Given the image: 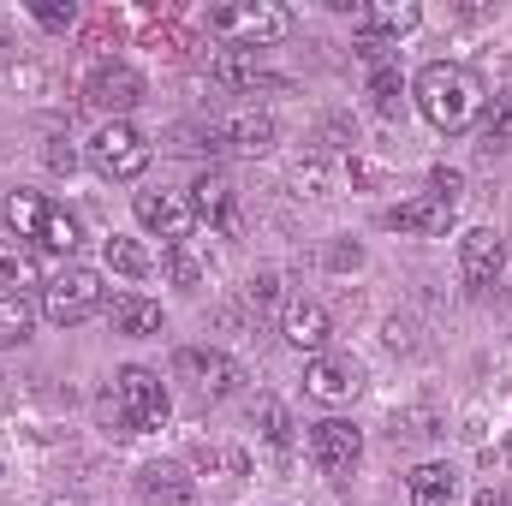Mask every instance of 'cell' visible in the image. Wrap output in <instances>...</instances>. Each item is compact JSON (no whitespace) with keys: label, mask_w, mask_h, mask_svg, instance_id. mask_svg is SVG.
Wrapping results in <instances>:
<instances>
[{"label":"cell","mask_w":512,"mask_h":506,"mask_svg":"<svg viewBox=\"0 0 512 506\" xmlns=\"http://www.w3.org/2000/svg\"><path fill=\"white\" fill-rule=\"evenodd\" d=\"M417 108L435 131H471L483 114V84H477V72L435 60L417 72Z\"/></svg>","instance_id":"obj_1"},{"label":"cell","mask_w":512,"mask_h":506,"mask_svg":"<svg viewBox=\"0 0 512 506\" xmlns=\"http://www.w3.org/2000/svg\"><path fill=\"white\" fill-rule=\"evenodd\" d=\"M209 30L227 36L233 48H268L292 30V12L274 0H227V6H209Z\"/></svg>","instance_id":"obj_2"},{"label":"cell","mask_w":512,"mask_h":506,"mask_svg":"<svg viewBox=\"0 0 512 506\" xmlns=\"http://www.w3.org/2000/svg\"><path fill=\"white\" fill-rule=\"evenodd\" d=\"M108 304V286H102V274L96 268H60L54 280H42V316L54 322V328H72V322H90L96 310Z\"/></svg>","instance_id":"obj_3"},{"label":"cell","mask_w":512,"mask_h":506,"mask_svg":"<svg viewBox=\"0 0 512 506\" xmlns=\"http://www.w3.org/2000/svg\"><path fill=\"white\" fill-rule=\"evenodd\" d=\"M114 405H120V417H126V435H143V429H161L167 423V387L155 370H143V364H126L120 376H114V393H108Z\"/></svg>","instance_id":"obj_4"},{"label":"cell","mask_w":512,"mask_h":506,"mask_svg":"<svg viewBox=\"0 0 512 506\" xmlns=\"http://www.w3.org/2000/svg\"><path fill=\"white\" fill-rule=\"evenodd\" d=\"M90 161L102 179H143L149 167V137L131 126V120H108V126L90 137Z\"/></svg>","instance_id":"obj_5"},{"label":"cell","mask_w":512,"mask_h":506,"mask_svg":"<svg viewBox=\"0 0 512 506\" xmlns=\"http://www.w3.org/2000/svg\"><path fill=\"white\" fill-rule=\"evenodd\" d=\"M304 447H310V465H316V471L346 477V471H358V459H364V429H352L346 417H322V423H310Z\"/></svg>","instance_id":"obj_6"},{"label":"cell","mask_w":512,"mask_h":506,"mask_svg":"<svg viewBox=\"0 0 512 506\" xmlns=\"http://www.w3.org/2000/svg\"><path fill=\"white\" fill-rule=\"evenodd\" d=\"M173 376L191 381L203 399H227V393H239V381H245V370L227 358V352H209V346H185L179 358H173Z\"/></svg>","instance_id":"obj_7"},{"label":"cell","mask_w":512,"mask_h":506,"mask_svg":"<svg viewBox=\"0 0 512 506\" xmlns=\"http://www.w3.org/2000/svg\"><path fill=\"white\" fill-rule=\"evenodd\" d=\"M215 126V149H233V155H268L274 149V137H280V126H274V114L268 108H233V114H221V120H209Z\"/></svg>","instance_id":"obj_8"},{"label":"cell","mask_w":512,"mask_h":506,"mask_svg":"<svg viewBox=\"0 0 512 506\" xmlns=\"http://www.w3.org/2000/svg\"><path fill=\"white\" fill-rule=\"evenodd\" d=\"M131 209H137V221H143L149 233H161L167 245H185L191 227H197V209H191L185 191H137Z\"/></svg>","instance_id":"obj_9"},{"label":"cell","mask_w":512,"mask_h":506,"mask_svg":"<svg viewBox=\"0 0 512 506\" xmlns=\"http://www.w3.org/2000/svg\"><path fill=\"white\" fill-rule=\"evenodd\" d=\"M453 221H459V203H447V197H435V191L405 197L399 209H387V227H393V233H417V239H447Z\"/></svg>","instance_id":"obj_10"},{"label":"cell","mask_w":512,"mask_h":506,"mask_svg":"<svg viewBox=\"0 0 512 506\" xmlns=\"http://www.w3.org/2000/svg\"><path fill=\"white\" fill-rule=\"evenodd\" d=\"M358 387H364V370H358L352 358H334V352L310 358V370H304V393H310L316 405H352Z\"/></svg>","instance_id":"obj_11"},{"label":"cell","mask_w":512,"mask_h":506,"mask_svg":"<svg viewBox=\"0 0 512 506\" xmlns=\"http://www.w3.org/2000/svg\"><path fill=\"white\" fill-rule=\"evenodd\" d=\"M84 102H90L96 114L120 120L126 108L143 102V78H137L131 66H120V60H114V66H96V72H90V84H84Z\"/></svg>","instance_id":"obj_12"},{"label":"cell","mask_w":512,"mask_h":506,"mask_svg":"<svg viewBox=\"0 0 512 506\" xmlns=\"http://www.w3.org/2000/svg\"><path fill=\"white\" fill-rule=\"evenodd\" d=\"M191 209L209 221V227H221V233H245V215H239V185L227 179V173H203L197 185H191Z\"/></svg>","instance_id":"obj_13"},{"label":"cell","mask_w":512,"mask_h":506,"mask_svg":"<svg viewBox=\"0 0 512 506\" xmlns=\"http://www.w3.org/2000/svg\"><path fill=\"white\" fill-rule=\"evenodd\" d=\"M280 334H286V346H292V352H310V358H322V352H328V334H334V322H328V310H322V304H310V298H292V304L280 310Z\"/></svg>","instance_id":"obj_14"},{"label":"cell","mask_w":512,"mask_h":506,"mask_svg":"<svg viewBox=\"0 0 512 506\" xmlns=\"http://www.w3.org/2000/svg\"><path fill=\"white\" fill-rule=\"evenodd\" d=\"M501 262H507V245H501L495 227H471V233L459 239V280H465V286H495Z\"/></svg>","instance_id":"obj_15"},{"label":"cell","mask_w":512,"mask_h":506,"mask_svg":"<svg viewBox=\"0 0 512 506\" xmlns=\"http://www.w3.org/2000/svg\"><path fill=\"white\" fill-rule=\"evenodd\" d=\"M137 495H143V506H191L197 483H191L185 465H143L137 471Z\"/></svg>","instance_id":"obj_16"},{"label":"cell","mask_w":512,"mask_h":506,"mask_svg":"<svg viewBox=\"0 0 512 506\" xmlns=\"http://www.w3.org/2000/svg\"><path fill=\"white\" fill-rule=\"evenodd\" d=\"M352 24H358V36H405V30H417L423 24V6L417 0H376V6H358L352 12Z\"/></svg>","instance_id":"obj_17"},{"label":"cell","mask_w":512,"mask_h":506,"mask_svg":"<svg viewBox=\"0 0 512 506\" xmlns=\"http://www.w3.org/2000/svg\"><path fill=\"white\" fill-rule=\"evenodd\" d=\"M405 495H411V506H453L459 501V471L453 465H417L405 477Z\"/></svg>","instance_id":"obj_18"},{"label":"cell","mask_w":512,"mask_h":506,"mask_svg":"<svg viewBox=\"0 0 512 506\" xmlns=\"http://www.w3.org/2000/svg\"><path fill=\"white\" fill-rule=\"evenodd\" d=\"M30 286H42V262L36 251H24L18 239H0V292H30Z\"/></svg>","instance_id":"obj_19"},{"label":"cell","mask_w":512,"mask_h":506,"mask_svg":"<svg viewBox=\"0 0 512 506\" xmlns=\"http://www.w3.org/2000/svg\"><path fill=\"white\" fill-rule=\"evenodd\" d=\"M114 328L120 334H131V340H149V334H161L167 328V316H161V304L155 298H114Z\"/></svg>","instance_id":"obj_20"},{"label":"cell","mask_w":512,"mask_h":506,"mask_svg":"<svg viewBox=\"0 0 512 506\" xmlns=\"http://www.w3.org/2000/svg\"><path fill=\"white\" fill-rule=\"evenodd\" d=\"M36 245H48V251L72 256L78 245H84V227H78V215H72V209H60V203H48V209H42V227H36Z\"/></svg>","instance_id":"obj_21"},{"label":"cell","mask_w":512,"mask_h":506,"mask_svg":"<svg viewBox=\"0 0 512 506\" xmlns=\"http://www.w3.org/2000/svg\"><path fill=\"white\" fill-rule=\"evenodd\" d=\"M215 78L233 84V90H256V78H262V48H221V54H215Z\"/></svg>","instance_id":"obj_22"},{"label":"cell","mask_w":512,"mask_h":506,"mask_svg":"<svg viewBox=\"0 0 512 506\" xmlns=\"http://www.w3.org/2000/svg\"><path fill=\"white\" fill-rule=\"evenodd\" d=\"M251 423L262 429V441H274V447L292 441V411H286V399H274V393H256L251 399Z\"/></svg>","instance_id":"obj_23"},{"label":"cell","mask_w":512,"mask_h":506,"mask_svg":"<svg viewBox=\"0 0 512 506\" xmlns=\"http://www.w3.org/2000/svg\"><path fill=\"white\" fill-rule=\"evenodd\" d=\"M161 262H167V280H173V286H185V292H197V286L209 280V262L191 251V239H185V245H167Z\"/></svg>","instance_id":"obj_24"},{"label":"cell","mask_w":512,"mask_h":506,"mask_svg":"<svg viewBox=\"0 0 512 506\" xmlns=\"http://www.w3.org/2000/svg\"><path fill=\"white\" fill-rule=\"evenodd\" d=\"M102 256H108V268H114V274H126V280H143V274L155 268V256L143 251L137 239H120V233L102 245Z\"/></svg>","instance_id":"obj_25"},{"label":"cell","mask_w":512,"mask_h":506,"mask_svg":"<svg viewBox=\"0 0 512 506\" xmlns=\"http://www.w3.org/2000/svg\"><path fill=\"white\" fill-rule=\"evenodd\" d=\"M42 209H48V203H42L36 191H12V197L0 203V215L18 227V239H36V227H42Z\"/></svg>","instance_id":"obj_26"},{"label":"cell","mask_w":512,"mask_h":506,"mask_svg":"<svg viewBox=\"0 0 512 506\" xmlns=\"http://www.w3.org/2000/svg\"><path fill=\"white\" fill-rule=\"evenodd\" d=\"M245 304H251L256 316L280 310V304H286V274H280V268H262V274H251V286H245Z\"/></svg>","instance_id":"obj_27"},{"label":"cell","mask_w":512,"mask_h":506,"mask_svg":"<svg viewBox=\"0 0 512 506\" xmlns=\"http://www.w3.org/2000/svg\"><path fill=\"white\" fill-rule=\"evenodd\" d=\"M292 185H298V197H310V203L334 197V173H328V161H322V155L298 161V167H292Z\"/></svg>","instance_id":"obj_28"},{"label":"cell","mask_w":512,"mask_h":506,"mask_svg":"<svg viewBox=\"0 0 512 506\" xmlns=\"http://www.w3.org/2000/svg\"><path fill=\"white\" fill-rule=\"evenodd\" d=\"M393 435H405V441H429V435H441V417H435L429 405H405V411H393Z\"/></svg>","instance_id":"obj_29"},{"label":"cell","mask_w":512,"mask_h":506,"mask_svg":"<svg viewBox=\"0 0 512 506\" xmlns=\"http://www.w3.org/2000/svg\"><path fill=\"white\" fill-rule=\"evenodd\" d=\"M24 334H30V304L18 292H0V346H12Z\"/></svg>","instance_id":"obj_30"},{"label":"cell","mask_w":512,"mask_h":506,"mask_svg":"<svg viewBox=\"0 0 512 506\" xmlns=\"http://www.w3.org/2000/svg\"><path fill=\"white\" fill-rule=\"evenodd\" d=\"M191 459H197L203 471H227V477H239V471H245V453H233V447H197Z\"/></svg>","instance_id":"obj_31"},{"label":"cell","mask_w":512,"mask_h":506,"mask_svg":"<svg viewBox=\"0 0 512 506\" xmlns=\"http://www.w3.org/2000/svg\"><path fill=\"white\" fill-rule=\"evenodd\" d=\"M370 96H376V108H382V114H399V72H393V66H376Z\"/></svg>","instance_id":"obj_32"},{"label":"cell","mask_w":512,"mask_h":506,"mask_svg":"<svg viewBox=\"0 0 512 506\" xmlns=\"http://www.w3.org/2000/svg\"><path fill=\"white\" fill-rule=\"evenodd\" d=\"M489 137H501V143H512V84L495 96V108H489Z\"/></svg>","instance_id":"obj_33"},{"label":"cell","mask_w":512,"mask_h":506,"mask_svg":"<svg viewBox=\"0 0 512 506\" xmlns=\"http://www.w3.org/2000/svg\"><path fill=\"white\" fill-rule=\"evenodd\" d=\"M36 18H42L48 30H72V24H78V6H72V0H66V6H60V0H42Z\"/></svg>","instance_id":"obj_34"},{"label":"cell","mask_w":512,"mask_h":506,"mask_svg":"<svg viewBox=\"0 0 512 506\" xmlns=\"http://www.w3.org/2000/svg\"><path fill=\"white\" fill-rule=\"evenodd\" d=\"M42 161H48L54 173H72V167H78V149H72V137H48V149H42Z\"/></svg>","instance_id":"obj_35"},{"label":"cell","mask_w":512,"mask_h":506,"mask_svg":"<svg viewBox=\"0 0 512 506\" xmlns=\"http://www.w3.org/2000/svg\"><path fill=\"white\" fill-rule=\"evenodd\" d=\"M387 346H393V352H417V328L393 316V322H387Z\"/></svg>","instance_id":"obj_36"},{"label":"cell","mask_w":512,"mask_h":506,"mask_svg":"<svg viewBox=\"0 0 512 506\" xmlns=\"http://www.w3.org/2000/svg\"><path fill=\"white\" fill-rule=\"evenodd\" d=\"M328 262H334V268H358L364 251H358V245H340V251H328Z\"/></svg>","instance_id":"obj_37"},{"label":"cell","mask_w":512,"mask_h":506,"mask_svg":"<svg viewBox=\"0 0 512 506\" xmlns=\"http://www.w3.org/2000/svg\"><path fill=\"white\" fill-rule=\"evenodd\" d=\"M6 48H12V42H6V24H0V60H6Z\"/></svg>","instance_id":"obj_38"},{"label":"cell","mask_w":512,"mask_h":506,"mask_svg":"<svg viewBox=\"0 0 512 506\" xmlns=\"http://www.w3.org/2000/svg\"><path fill=\"white\" fill-rule=\"evenodd\" d=\"M54 506H72V501H54Z\"/></svg>","instance_id":"obj_39"}]
</instances>
